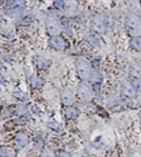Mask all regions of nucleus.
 <instances>
[{"instance_id":"20","label":"nucleus","mask_w":141,"mask_h":157,"mask_svg":"<svg viewBox=\"0 0 141 157\" xmlns=\"http://www.w3.org/2000/svg\"><path fill=\"white\" fill-rule=\"evenodd\" d=\"M42 157H55V154L51 149H45L44 151H43Z\"/></svg>"},{"instance_id":"18","label":"nucleus","mask_w":141,"mask_h":157,"mask_svg":"<svg viewBox=\"0 0 141 157\" xmlns=\"http://www.w3.org/2000/svg\"><path fill=\"white\" fill-rule=\"evenodd\" d=\"M37 66L40 67V69H45V67H48V61L44 58H38L37 59Z\"/></svg>"},{"instance_id":"4","label":"nucleus","mask_w":141,"mask_h":157,"mask_svg":"<svg viewBox=\"0 0 141 157\" xmlns=\"http://www.w3.org/2000/svg\"><path fill=\"white\" fill-rule=\"evenodd\" d=\"M9 6H11L9 10L11 15H15V14H19L23 11L25 8V3L23 1H13V2H8Z\"/></svg>"},{"instance_id":"8","label":"nucleus","mask_w":141,"mask_h":157,"mask_svg":"<svg viewBox=\"0 0 141 157\" xmlns=\"http://www.w3.org/2000/svg\"><path fill=\"white\" fill-rule=\"evenodd\" d=\"M50 43L53 48L57 50H62L65 47V42L61 37H58V36H53L50 39Z\"/></svg>"},{"instance_id":"23","label":"nucleus","mask_w":141,"mask_h":157,"mask_svg":"<svg viewBox=\"0 0 141 157\" xmlns=\"http://www.w3.org/2000/svg\"><path fill=\"white\" fill-rule=\"evenodd\" d=\"M59 157H70V155L69 153H67V152H60Z\"/></svg>"},{"instance_id":"19","label":"nucleus","mask_w":141,"mask_h":157,"mask_svg":"<svg viewBox=\"0 0 141 157\" xmlns=\"http://www.w3.org/2000/svg\"><path fill=\"white\" fill-rule=\"evenodd\" d=\"M25 112H26V109L24 108L23 105H18V107H16L15 109V114L17 115H22Z\"/></svg>"},{"instance_id":"10","label":"nucleus","mask_w":141,"mask_h":157,"mask_svg":"<svg viewBox=\"0 0 141 157\" xmlns=\"http://www.w3.org/2000/svg\"><path fill=\"white\" fill-rule=\"evenodd\" d=\"M61 99L64 105H70L73 99H74L73 93L70 90H62L61 91Z\"/></svg>"},{"instance_id":"14","label":"nucleus","mask_w":141,"mask_h":157,"mask_svg":"<svg viewBox=\"0 0 141 157\" xmlns=\"http://www.w3.org/2000/svg\"><path fill=\"white\" fill-rule=\"evenodd\" d=\"M131 84H132L133 89L135 91L141 92V79L140 78H133Z\"/></svg>"},{"instance_id":"6","label":"nucleus","mask_w":141,"mask_h":157,"mask_svg":"<svg viewBox=\"0 0 141 157\" xmlns=\"http://www.w3.org/2000/svg\"><path fill=\"white\" fill-rule=\"evenodd\" d=\"M29 141V136L25 133H18L15 137V144L17 149H22L26 146Z\"/></svg>"},{"instance_id":"22","label":"nucleus","mask_w":141,"mask_h":157,"mask_svg":"<svg viewBox=\"0 0 141 157\" xmlns=\"http://www.w3.org/2000/svg\"><path fill=\"white\" fill-rule=\"evenodd\" d=\"M54 3H55V6H57V8H62L64 2H63V1H55Z\"/></svg>"},{"instance_id":"13","label":"nucleus","mask_w":141,"mask_h":157,"mask_svg":"<svg viewBox=\"0 0 141 157\" xmlns=\"http://www.w3.org/2000/svg\"><path fill=\"white\" fill-rule=\"evenodd\" d=\"M131 44L134 49L138 50V51H141V38L140 37H135L131 40Z\"/></svg>"},{"instance_id":"12","label":"nucleus","mask_w":141,"mask_h":157,"mask_svg":"<svg viewBox=\"0 0 141 157\" xmlns=\"http://www.w3.org/2000/svg\"><path fill=\"white\" fill-rule=\"evenodd\" d=\"M0 157H14V152L8 148H0Z\"/></svg>"},{"instance_id":"7","label":"nucleus","mask_w":141,"mask_h":157,"mask_svg":"<svg viewBox=\"0 0 141 157\" xmlns=\"http://www.w3.org/2000/svg\"><path fill=\"white\" fill-rule=\"evenodd\" d=\"M92 29L98 33H104L105 32V25L104 21L100 18H95L92 21Z\"/></svg>"},{"instance_id":"17","label":"nucleus","mask_w":141,"mask_h":157,"mask_svg":"<svg viewBox=\"0 0 141 157\" xmlns=\"http://www.w3.org/2000/svg\"><path fill=\"white\" fill-rule=\"evenodd\" d=\"M14 96H16L18 99H20L22 101H25L26 99H28V96H26V94L23 93L22 91H19V90L14 91Z\"/></svg>"},{"instance_id":"3","label":"nucleus","mask_w":141,"mask_h":157,"mask_svg":"<svg viewBox=\"0 0 141 157\" xmlns=\"http://www.w3.org/2000/svg\"><path fill=\"white\" fill-rule=\"evenodd\" d=\"M45 25H47L48 31L51 35L56 36L58 33L60 32V25L58 20L54 17H48L47 20H45Z\"/></svg>"},{"instance_id":"21","label":"nucleus","mask_w":141,"mask_h":157,"mask_svg":"<svg viewBox=\"0 0 141 157\" xmlns=\"http://www.w3.org/2000/svg\"><path fill=\"white\" fill-rule=\"evenodd\" d=\"M35 147H36V149H40L41 147H42V140H41L40 138H37V139H36Z\"/></svg>"},{"instance_id":"1","label":"nucleus","mask_w":141,"mask_h":157,"mask_svg":"<svg viewBox=\"0 0 141 157\" xmlns=\"http://www.w3.org/2000/svg\"><path fill=\"white\" fill-rule=\"evenodd\" d=\"M126 26H128V33L133 36L134 38L137 37L138 34L140 33V19L138 16L130 14L126 17Z\"/></svg>"},{"instance_id":"2","label":"nucleus","mask_w":141,"mask_h":157,"mask_svg":"<svg viewBox=\"0 0 141 157\" xmlns=\"http://www.w3.org/2000/svg\"><path fill=\"white\" fill-rule=\"evenodd\" d=\"M76 70L79 77L82 79H86L91 74V67H90L89 62L83 58H79L76 60Z\"/></svg>"},{"instance_id":"9","label":"nucleus","mask_w":141,"mask_h":157,"mask_svg":"<svg viewBox=\"0 0 141 157\" xmlns=\"http://www.w3.org/2000/svg\"><path fill=\"white\" fill-rule=\"evenodd\" d=\"M121 91H122V93L124 94L125 96H128V97H130V98H134L136 96V92L133 89L132 84H130L128 82H124L122 84Z\"/></svg>"},{"instance_id":"15","label":"nucleus","mask_w":141,"mask_h":157,"mask_svg":"<svg viewBox=\"0 0 141 157\" xmlns=\"http://www.w3.org/2000/svg\"><path fill=\"white\" fill-rule=\"evenodd\" d=\"M30 81H31V84L33 88H40V86L43 84L42 80H41L40 78H36V77H34V76H31Z\"/></svg>"},{"instance_id":"16","label":"nucleus","mask_w":141,"mask_h":157,"mask_svg":"<svg viewBox=\"0 0 141 157\" xmlns=\"http://www.w3.org/2000/svg\"><path fill=\"white\" fill-rule=\"evenodd\" d=\"M48 127L52 128V129H54L55 131H61L62 130V127L60 124H58L56 120H51V121H48Z\"/></svg>"},{"instance_id":"5","label":"nucleus","mask_w":141,"mask_h":157,"mask_svg":"<svg viewBox=\"0 0 141 157\" xmlns=\"http://www.w3.org/2000/svg\"><path fill=\"white\" fill-rule=\"evenodd\" d=\"M78 92L83 99L90 100L92 98V91L90 86L86 83H80L78 86Z\"/></svg>"},{"instance_id":"11","label":"nucleus","mask_w":141,"mask_h":157,"mask_svg":"<svg viewBox=\"0 0 141 157\" xmlns=\"http://www.w3.org/2000/svg\"><path fill=\"white\" fill-rule=\"evenodd\" d=\"M65 115H67V118H75V117H77V115H78V110L77 109H75V108H73V107H69V108H67L65 109Z\"/></svg>"},{"instance_id":"24","label":"nucleus","mask_w":141,"mask_h":157,"mask_svg":"<svg viewBox=\"0 0 141 157\" xmlns=\"http://www.w3.org/2000/svg\"><path fill=\"white\" fill-rule=\"evenodd\" d=\"M139 117H140V121H141V113H140V115H139Z\"/></svg>"}]
</instances>
